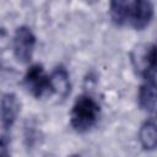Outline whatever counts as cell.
<instances>
[{"mask_svg":"<svg viewBox=\"0 0 157 157\" xmlns=\"http://www.w3.org/2000/svg\"><path fill=\"white\" fill-rule=\"evenodd\" d=\"M99 104L90 94L78 96L70 112V125L77 132H86L96 125L99 117Z\"/></svg>","mask_w":157,"mask_h":157,"instance_id":"6da1fadb","label":"cell"},{"mask_svg":"<svg viewBox=\"0 0 157 157\" xmlns=\"http://www.w3.org/2000/svg\"><path fill=\"white\" fill-rule=\"evenodd\" d=\"M135 72L142 78L155 77L157 72V44H137L130 53Z\"/></svg>","mask_w":157,"mask_h":157,"instance_id":"7a4b0ae2","label":"cell"},{"mask_svg":"<svg viewBox=\"0 0 157 157\" xmlns=\"http://www.w3.org/2000/svg\"><path fill=\"white\" fill-rule=\"evenodd\" d=\"M36 43L37 37L32 28L26 25L18 26L12 37V52L16 60L22 64L29 63L34 53Z\"/></svg>","mask_w":157,"mask_h":157,"instance_id":"3957f363","label":"cell"},{"mask_svg":"<svg viewBox=\"0 0 157 157\" xmlns=\"http://www.w3.org/2000/svg\"><path fill=\"white\" fill-rule=\"evenodd\" d=\"M155 10L153 5L147 0H128L125 25L141 31L146 28L152 21Z\"/></svg>","mask_w":157,"mask_h":157,"instance_id":"277c9868","label":"cell"},{"mask_svg":"<svg viewBox=\"0 0 157 157\" xmlns=\"http://www.w3.org/2000/svg\"><path fill=\"white\" fill-rule=\"evenodd\" d=\"M48 78L49 75L40 64H32L23 76V85L28 93L36 98H40L45 92H49Z\"/></svg>","mask_w":157,"mask_h":157,"instance_id":"5b68a950","label":"cell"},{"mask_svg":"<svg viewBox=\"0 0 157 157\" xmlns=\"http://www.w3.org/2000/svg\"><path fill=\"white\" fill-rule=\"evenodd\" d=\"M21 110V102L18 101L17 96L12 92H6L1 97V108H0V120L1 128L7 131L15 124L18 114Z\"/></svg>","mask_w":157,"mask_h":157,"instance_id":"8992f818","label":"cell"},{"mask_svg":"<svg viewBox=\"0 0 157 157\" xmlns=\"http://www.w3.org/2000/svg\"><path fill=\"white\" fill-rule=\"evenodd\" d=\"M49 92L56 94L61 99L66 98L71 92V80L67 69L64 65H58L49 74Z\"/></svg>","mask_w":157,"mask_h":157,"instance_id":"52a82bcc","label":"cell"},{"mask_svg":"<svg viewBox=\"0 0 157 157\" xmlns=\"http://www.w3.org/2000/svg\"><path fill=\"white\" fill-rule=\"evenodd\" d=\"M137 104L142 110L151 112L157 105V80L155 77L144 78L139 87Z\"/></svg>","mask_w":157,"mask_h":157,"instance_id":"ba28073f","label":"cell"},{"mask_svg":"<svg viewBox=\"0 0 157 157\" xmlns=\"http://www.w3.org/2000/svg\"><path fill=\"white\" fill-rule=\"evenodd\" d=\"M141 147L146 151H153L157 148V123L153 120H146L141 124L137 134Z\"/></svg>","mask_w":157,"mask_h":157,"instance_id":"9c48e42d","label":"cell"},{"mask_svg":"<svg viewBox=\"0 0 157 157\" xmlns=\"http://www.w3.org/2000/svg\"><path fill=\"white\" fill-rule=\"evenodd\" d=\"M10 141L5 134H2L0 140V157H10Z\"/></svg>","mask_w":157,"mask_h":157,"instance_id":"30bf717a","label":"cell"},{"mask_svg":"<svg viewBox=\"0 0 157 157\" xmlns=\"http://www.w3.org/2000/svg\"><path fill=\"white\" fill-rule=\"evenodd\" d=\"M69 157H81V156L77 155V153H75V155H71V156H69Z\"/></svg>","mask_w":157,"mask_h":157,"instance_id":"8fae6325","label":"cell"}]
</instances>
